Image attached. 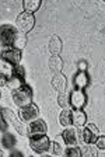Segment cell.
I'll return each instance as SVG.
<instances>
[{
  "label": "cell",
  "instance_id": "1",
  "mask_svg": "<svg viewBox=\"0 0 105 157\" xmlns=\"http://www.w3.org/2000/svg\"><path fill=\"white\" fill-rule=\"evenodd\" d=\"M11 97H13V102L17 105L18 108H23L25 105L32 102V97H34V91L31 88L30 84L24 83L21 87H18L17 90L11 91Z\"/></svg>",
  "mask_w": 105,
  "mask_h": 157
},
{
  "label": "cell",
  "instance_id": "2",
  "mask_svg": "<svg viewBox=\"0 0 105 157\" xmlns=\"http://www.w3.org/2000/svg\"><path fill=\"white\" fill-rule=\"evenodd\" d=\"M51 139L46 133H39V135H30L28 136V143L32 151L38 154H45L46 151H49L51 149Z\"/></svg>",
  "mask_w": 105,
  "mask_h": 157
},
{
  "label": "cell",
  "instance_id": "3",
  "mask_svg": "<svg viewBox=\"0 0 105 157\" xmlns=\"http://www.w3.org/2000/svg\"><path fill=\"white\" fill-rule=\"evenodd\" d=\"M2 114H3V118L6 119L7 124L13 125L14 129H16L20 135L27 136V137L30 136V132H28V124H24L20 118L16 115V112H13L10 108H3L2 107Z\"/></svg>",
  "mask_w": 105,
  "mask_h": 157
},
{
  "label": "cell",
  "instance_id": "4",
  "mask_svg": "<svg viewBox=\"0 0 105 157\" xmlns=\"http://www.w3.org/2000/svg\"><path fill=\"white\" fill-rule=\"evenodd\" d=\"M17 28L13 24H2L0 25V48L9 49L13 48L14 38L17 35Z\"/></svg>",
  "mask_w": 105,
  "mask_h": 157
},
{
  "label": "cell",
  "instance_id": "5",
  "mask_svg": "<svg viewBox=\"0 0 105 157\" xmlns=\"http://www.w3.org/2000/svg\"><path fill=\"white\" fill-rule=\"evenodd\" d=\"M34 27H35V17H34V14L23 11V13H20L18 16H17V20H16L17 31L24 33V34H28Z\"/></svg>",
  "mask_w": 105,
  "mask_h": 157
},
{
  "label": "cell",
  "instance_id": "6",
  "mask_svg": "<svg viewBox=\"0 0 105 157\" xmlns=\"http://www.w3.org/2000/svg\"><path fill=\"white\" fill-rule=\"evenodd\" d=\"M18 118H20L24 124H30V122H32V121H35V119L39 118V108H38L36 104L31 102V104L20 108V111H18Z\"/></svg>",
  "mask_w": 105,
  "mask_h": 157
},
{
  "label": "cell",
  "instance_id": "7",
  "mask_svg": "<svg viewBox=\"0 0 105 157\" xmlns=\"http://www.w3.org/2000/svg\"><path fill=\"white\" fill-rule=\"evenodd\" d=\"M87 100L84 90H72V93H69V107L73 109H84Z\"/></svg>",
  "mask_w": 105,
  "mask_h": 157
},
{
  "label": "cell",
  "instance_id": "8",
  "mask_svg": "<svg viewBox=\"0 0 105 157\" xmlns=\"http://www.w3.org/2000/svg\"><path fill=\"white\" fill-rule=\"evenodd\" d=\"M21 58H23L21 51H17V49H14V48L3 49V51L0 52V59H3V60H6V62L11 63L13 66L20 65Z\"/></svg>",
  "mask_w": 105,
  "mask_h": 157
},
{
  "label": "cell",
  "instance_id": "9",
  "mask_svg": "<svg viewBox=\"0 0 105 157\" xmlns=\"http://www.w3.org/2000/svg\"><path fill=\"white\" fill-rule=\"evenodd\" d=\"M91 78L87 72H77L73 77V87L74 90H85L90 86Z\"/></svg>",
  "mask_w": 105,
  "mask_h": 157
},
{
  "label": "cell",
  "instance_id": "10",
  "mask_svg": "<svg viewBox=\"0 0 105 157\" xmlns=\"http://www.w3.org/2000/svg\"><path fill=\"white\" fill-rule=\"evenodd\" d=\"M62 139L65 142V144H67V147L70 146H77V142H79V136H77V131H76L73 126H67L63 129L62 133Z\"/></svg>",
  "mask_w": 105,
  "mask_h": 157
},
{
  "label": "cell",
  "instance_id": "11",
  "mask_svg": "<svg viewBox=\"0 0 105 157\" xmlns=\"http://www.w3.org/2000/svg\"><path fill=\"white\" fill-rule=\"evenodd\" d=\"M51 86L55 88L56 91L59 93H65L66 91V87H67V80H66L65 75L62 72L60 73H55L51 80Z\"/></svg>",
  "mask_w": 105,
  "mask_h": 157
},
{
  "label": "cell",
  "instance_id": "12",
  "mask_svg": "<svg viewBox=\"0 0 105 157\" xmlns=\"http://www.w3.org/2000/svg\"><path fill=\"white\" fill-rule=\"evenodd\" d=\"M62 48H63V42L60 39L59 35H52L49 39V44H48V51L52 56H59L60 52H62Z\"/></svg>",
  "mask_w": 105,
  "mask_h": 157
},
{
  "label": "cell",
  "instance_id": "13",
  "mask_svg": "<svg viewBox=\"0 0 105 157\" xmlns=\"http://www.w3.org/2000/svg\"><path fill=\"white\" fill-rule=\"evenodd\" d=\"M48 131V126H46V122L41 118L35 119V121L30 122L28 124V132L30 135H39V133H46Z\"/></svg>",
  "mask_w": 105,
  "mask_h": 157
},
{
  "label": "cell",
  "instance_id": "14",
  "mask_svg": "<svg viewBox=\"0 0 105 157\" xmlns=\"http://www.w3.org/2000/svg\"><path fill=\"white\" fill-rule=\"evenodd\" d=\"M87 124V114L84 109H72V125L76 128H83Z\"/></svg>",
  "mask_w": 105,
  "mask_h": 157
},
{
  "label": "cell",
  "instance_id": "15",
  "mask_svg": "<svg viewBox=\"0 0 105 157\" xmlns=\"http://www.w3.org/2000/svg\"><path fill=\"white\" fill-rule=\"evenodd\" d=\"M0 144L4 150H13V149H16L17 137L10 132H4L2 135V139H0Z\"/></svg>",
  "mask_w": 105,
  "mask_h": 157
},
{
  "label": "cell",
  "instance_id": "16",
  "mask_svg": "<svg viewBox=\"0 0 105 157\" xmlns=\"http://www.w3.org/2000/svg\"><path fill=\"white\" fill-rule=\"evenodd\" d=\"M77 136H80V142H81V143H84V144H94L95 139H97V136H94V135H92L85 126L79 128Z\"/></svg>",
  "mask_w": 105,
  "mask_h": 157
},
{
  "label": "cell",
  "instance_id": "17",
  "mask_svg": "<svg viewBox=\"0 0 105 157\" xmlns=\"http://www.w3.org/2000/svg\"><path fill=\"white\" fill-rule=\"evenodd\" d=\"M48 67L49 70L55 75V73H60L62 72V67H63V60L60 56H52L48 62Z\"/></svg>",
  "mask_w": 105,
  "mask_h": 157
},
{
  "label": "cell",
  "instance_id": "18",
  "mask_svg": "<svg viewBox=\"0 0 105 157\" xmlns=\"http://www.w3.org/2000/svg\"><path fill=\"white\" fill-rule=\"evenodd\" d=\"M59 124L63 128L72 126V109L70 108H63L59 114Z\"/></svg>",
  "mask_w": 105,
  "mask_h": 157
},
{
  "label": "cell",
  "instance_id": "19",
  "mask_svg": "<svg viewBox=\"0 0 105 157\" xmlns=\"http://www.w3.org/2000/svg\"><path fill=\"white\" fill-rule=\"evenodd\" d=\"M41 4H42L41 0H24L23 2L24 11H25V13H30V14H34L35 11H38Z\"/></svg>",
  "mask_w": 105,
  "mask_h": 157
},
{
  "label": "cell",
  "instance_id": "20",
  "mask_svg": "<svg viewBox=\"0 0 105 157\" xmlns=\"http://www.w3.org/2000/svg\"><path fill=\"white\" fill-rule=\"evenodd\" d=\"M27 42H28V38H27V34L24 33H17L16 38H14V42H13V48L17 49V51H23L25 48Z\"/></svg>",
  "mask_w": 105,
  "mask_h": 157
},
{
  "label": "cell",
  "instance_id": "21",
  "mask_svg": "<svg viewBox=\"0 0 105 157\" xmlns=\"http://www.w3.org/2000/svg\"><path fill=\"white\" fill-rule=\"evenodd\" d=\"M81 150V157H98V150L94 144H85L80 147Z\"/></svg>",
  "mask_w": 105,
  "mask_h": 157
},
{
  "label": "cell",
  "instance_id": "22",
  "mask_svg": "<svg viewBox=\"0 0 105 157\" xmlns=\"http://www.w3.org/2000/svg\"><path fill=\"white\" fill-rule=\"evenodd\" d=\"M13 69H14V66L11 65V63L6 62L3 59H0V73L3 76H6L7 78H10L11 75H13Z\"/></svg>",
  "mask_w": 105,
  "mask_h": 157
},
{
  "label": "cell",
  "instance_id": "23",
  "mask_svg": "<svg viewBox=\"0 0 105 157\" xmlns=\"http://www.w3.org/2000/svg\"><path fill=\"white\" fill-rule=\"evenodd\" d=\"M25 76H27V72H25V67H24L23 65L14 66L11 77H16V78H18V80H23V82H25Z\"/></svg>",
  "mask_w": 105,
  "mask_h": 157
},
{
  "label": "cell",
  "instance_id": "24",
  "mask_svg": "<svg viewBox=\"0 0 105 157\" xmlns=\"http://www.w3.org/2000/svg\"><path fill=\"white\" fill-rule=\"evenodd\" d=\"M63 157H81V150L79 146H70L63 150Z\"/></svg>",
  "mask_w": 105,
  "mask_h": 157
},
{
  "label": "cell",
  "instance_id": "25",
  "mask_svg": "<svg viewBox=\"0 0 105 157\" xmlns=\"http://www.w3.org/2000/svg\"><path fill=\"white\" fill-rule=\"evenodd\" d=\"M24 83L25 82H23V80H18V78H16V77H10L9 82H7V84H6V87L9 88L10 91H14V90H17L18 87H21Z\"/></svg>",
  "mask_w": 105,
  "mask_h": 157
},
{
  "label": "cell",
  "instance_id": "26",
  "mask_svg": "<svg viewBox=\"0 0 105 157\" xmlns=\"http://www.w3.org/2000/svg\"><path fill=\"white\" fill-rule=\"evenodd\" d=\"M58 105L60 108H69V94L67 93H59V95H58Z\"/></svg>",
  "mask_w": 105,
  "mask_h": 157
},
{
  "label": "cell",
  "instance_id": "27",
  "mask_svg": "<svg viewBox=\"0 0 105 157\" xmlns=\"http://www.w3.org/2000/svg\"><path fill=\"white\" fill-rule=\"evenodd\" d=\"M51 150H52V153L55 154V156H60V154H63V146L59 143V142H51Z\"/></svg>",
  "mask_w": 105,
  "mask_h": 157
},
{
  "label": "cell",
  "instance_id": "28",
  "mask_svg": "<svg viewBox=\"0 0 105 157\" xmlns=\"http://www.w3.org/2000/svg\"><path fill=\"white\" fill-rule=\"evenodd\" d=\"M94 146L97 147V150H105V136L104 135H98L94 142Z\"/></svg>",
  "mask_w": 105,
  "mask_h": 157
},
{
  "label": "cell",
  "instance_id": "29",
  "mask_svg": "<svg viewBox=\"0 0 105 157\" xmlns=\"http://www.w3.org/2000/svg\"><path fill=\"white\" fill-rule=\"evenodd\" d=\"M9 131V124L6 122V119L3 118V114H2V107H0V132L4 133V132Z\"/></svg>",
  "mask_w": 105,
  "mask_h": 157
},
{
  "label": "cell",
  "instance_id": "30",
  "mask_svg": "<svg viewBox=\"0 0 105 157\" xmlns=\"http://www.w3.org/2000/svg\"><path fill=\"white\" fill-rule=\"evenodd\" d=\"M85 128L88 129L90 132H91L94 136H98L99 135V129L97 128V125H94V124H85Z\"/></svg>",
  "mask_w": 105,
  "mask_h": 157
},
{
  "label": "cell",
  "instance_id": "31",
  "mask_svg": "<svg viewBox=\"0 0 105 157\" xmlns=\"http://www.w3.org/2000/svg\"><path fill=\"white\" fill-rule=\"evenodd\" d=\"M87 69H88L87 60H79V62H77V70H79V72H87Z\"/></svg>",
  "mask_w": 105,
  "mask_h": 157
},
{
  "label": "cell",
  "instance_id": "32",
  "mask_svg": "<svg viewBox=\"0 0 105 157\" xmlns=\"http://www.w3.org/2000/svg\"><path fill=\"white\" fill-rule=\"evenodd\" d=\"M9 157H25V156H24V153L21 150L13 149V150H10V153H9Z\"/></svg>",
  "mask_w": 105,
  "mask_h": 157
},
{
  "label": "cell",
  "instance_id": "33",
  "mask_svg": "<svg viewBox=\"0 0 105 157\" xmlns=\"http://www.w3.org/2000/svg\"><path fill=\"white\" fill-rule=\"evenodd\" d=\"M7 82H9V78L0 73V87H4V86L7 84Z\"/></svg>",
  "mask_w": 105,
  "mask_h": 157
},
{
  "label": "cell",
  "instance_id": "34",
  "mask_svg": "<svg viewBox=\"0 0 105 157\" xmlns=\"http://www.w3.org/2000/svg\"><path fill=\"white\" fill-rule=\"evenodd\" d=\"M39 157H52V156H49V154H46V153H45V154H41Z\"/></svg>",
  "mask_w": 105,
  "mask_h": 157
},
{
  "label": "cell",
  "instance_id": "35",
  "mask_svg": "<svg viewBox=\"0 0 105 157\" xmlns=\"http://www.w3.org/2000/svg\"><path fill=\"white\" fill-rule=\"evenodd\" d=\"M0 157H4V153H3V150L0 149Z\"/></svg>",
  "mask_w": 105,
  "mask_h": 157
},
{
  "label": "cell",
  "instance_id": "36",
  "mask_svg": "<svg viewBox=\"0 0 105 157\" xmlns=\"http://www.w3.org/2000/svg\"><path fill=\"white\" fill-rule=\"evenodd\" d=\"M0 97H2V93H0Z\"/></svg>",
  "mask_w": 105,
  "mask_h": 157
}]
</instances>
